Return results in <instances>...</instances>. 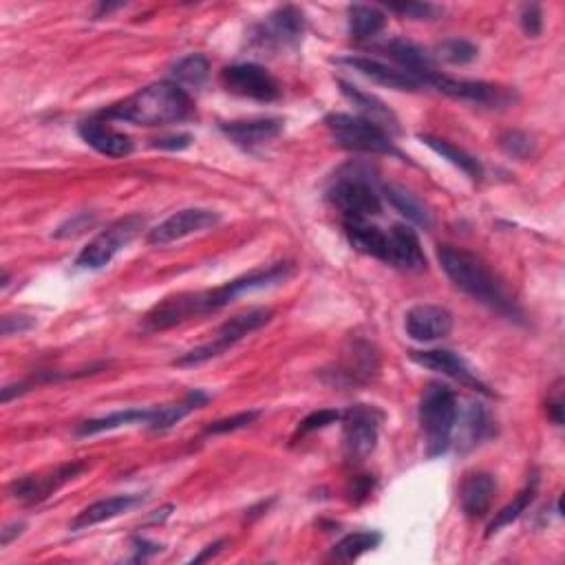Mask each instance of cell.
Here are the masks:
<instances>
[{
	"mask_svg": "<svg viewBox=\"0 0 565 565\" xmlns=\"http://www.w3.org/2000/svg\"><path fill=\"white\" fill-rule=\"evenodd\" d=\"M193 113V100L188 91L175 82H157L104 109L100 117L140 126H166L184 122L193 117Z\"/></svg>",
	"mask_w": 565,
	"mask_h": 565,
	"instance_id": "6da1fadb",
	"label": "cell"
},
{
	"mask_svg": "<svg viewBox=\"0 0 565 565\" xmlns=\"http://www.w3.org/2000/svg\"><path fill=\"white\" fill-rule=\"evenodd\" d=\"M437 259H440L442 270L453 281L457 290L473 296L475 301L488 305L495 312L504 316H519L517 307L504 290V285L499 283L495 272L488 268L484 259H479L477 254L466 252L462 248H453V245H440L437 250Z\"/></svg>",
	"mask_w": 565,
	"mask_h": 565,
	"instance_id": "7a4b0ae2",
	"label": "cell"
},
{
	"mask_svg": "<svg viewBox=\"0 0 565 565\" xmlns=\"http://www.w3.org/2000/svg\"><path fill=\"white\" fill-rule=\"evenodd\" d=\"M457 398L444 385H429L420 400V424L426 437V455L440 457L451 449L455 422H457Z\"/></svg>",
	"mask_w": 565,
	"mask_h": 565,
	"instance_id": "3957f363",
	"label": "cell"
},
{
	"mask_svg": "<svg viewBox=\"0 0 565 565\" xmlns=\"http://www.w3.org/2000/svg\"><path fill=\"white\" fill-rule=\"evenodd\" d=\"M272 321V309H265V307H252V309H245V312L232 316L228 323H223L219 327L217 336L210 340L206 345H199L195 349L186 351L184 356H179L175 360L177 367H197V365H204V362L217 358L221 354H226L230 347H234L245 336H250L261 329L263 325H268Z\"/></svg>",
	"mask_w": 565,
	"mask_h": 565,
	"instance_id": "277c9868",
	"label": "cell"
},
{
	"mask_svg": "<svg viewBox=\"0 0 565 565\" xmlns=\"http://www.w3.org/2000/svg\"><path fill=\"white\" fill-rule=\"evenodd\" d=\"M327 129L332 133L338 146L347 148L354 153L365 155H393L402 157L400 151L391 142V135L385 133L373 122L365 120L360 115H347V113H332L327 115Z\"/></svg>",
	"mask_w": 565,
	"mask_h": 565,
	"instance_id": "5b68a950",
	"label": "cell"
},
{
	"mask_svg": "<svg viewBox=\"0 0 565 565\" xmlns=\"http://www.w3.org/2000/svg\"><path fill=\"white\" fill-rule=\"evenodd\" d=\"M327 199L343 212L345 221H367L369 217H378L382 212V201L367 179L358 170H351L347 175H340L334 186L327 190Z\"/></svg>",
	"mask_w": 565,
	"mask_h": 565,
	"instance_id": "8992f818",
	"label": "cell"
},
{
	"mask_svg": "<svg viewBox=\"0 0 565 565\" xmlns=\"http://www.w3.org/2000/svg\"><path fill=\"white\" fill-rule=\"evenodd\" d=\"M144 223L146 221L142 215H129L124 219H117L109 228L102 230L93 241H89L87 248H82L76 259V265L80 270L106 268V265H109L117 254H120L126 245L142 232Z\"/></svg>",
	"mask_w": 565,
	"mask_h": 565,
	"instance_id": "52a82bcc",
	"label": "cell"
},
{
	"mask_svg": "<svg viewBox=\"0 0 565 565\" xmlns=\"http://www.w3.org/2000/svg\"><path fill=\"white\" fill-rule=\"evenodd\" d=\"M212 312H215V309H212L210 290L184 292V294H175V296L164 298V301H159L151 312L144 316L142 327H144V332L155 334V332H164V329L186 323L190 321V318L212 314Z\"/></svg>",
	"mask_w": 565,
	"mask_h": 565,
	"instance_id": "ba28073f",
	"label": "cell"
},
{
	"mask_svg": "<svg viewBox=\"0 0 565 565\" xmlns=\"http://www.w3.org/2000/svg\"><path fill=\"white\" fill-rule=\"evenodd\" d=\"M380 418L382 415L367 404H358V407H351L343 413V451L349 464L365 462L376 451Z\"/></svg>",
	"mask_w": 565,
	"mask_h": 565,
	"instance_id": "9c48e42d",
	"label": "cell"
},
{
	"mask_svg": "<svg viewBox=\"0 0 565 565\" xmlns=\"http://www.w3.org/2000/svg\"><path fill=\"white\" fill-rule=\"evenodd\" d=\"M424 87H433L453 100L471 102L479 106H508L510 102H515V95L504 87H497V84L477 80H455L442 76V73L437 71L426 76Z\"/></svg>",
	"mask_w": 565,
	"mask_h": 565,
	"instance_id": "30bf717a",
	"label": "cell"
},
{
	"mask_svg": "<svg viewBox=\"0 0 565 565\" xmlns=\"http://www.w3.org/2000/svg\"><path fill=\"white\" fill-rule=\"evenodd\" d=\"M221 82L230 93L241 95V98L248 100L274 102L281 98L279 82L272 78L268 69L254 65V62L226 67L221 71Z\"/></svg>",
	"mask_w": 565,
	"mask_h": 565,
	"instance_id": "8fae6325",
	"label": "cell"
},
{
	"mask_svg": "<svg viewBox=\"0 0 565 565\" xmlns=\"http://www.w3.org/2000/svg\"><path fill=\"white\" fill-rule=\"evenodd\" d=\"M221 221V215L208 208H186L179 210L175 215H170L166 221L159 223L157 228L148 232V243L151 245H170L190 237V234L204 232L208 228H215Z\"/></svg>",
	"mask_w": 565,
	"mask_h": 565,
	"instance_id": "7c38bea8",
	"label": "cell"
},
{
	"mask_svg": "<svg viewBox=\"0 0 565 565\" xmlns=\"http://www.w3.org/2000/svg\"><path fill=\"white\" fill-rule=\"evenodd\" d=\"M87 464L84 462H71V464H62L58 468H53L49 473L42 475H29L23 479H16L12 484V495L25 504H40V501L49 499L56 490H60L71 479H76Z\"/></svg>",
	"mask_w": 565,
	"mask_h": 565,
	"instance_id": "4fadbf2b",
	"label": "cell"
},
{
	"mask_svg": "<svg viewBox=\"0 0 565 565\" xmlns=\"http://www.w3.org/2000/svg\"><path fill=\"white\" fill-rule=\"evenodd\" d=\"M305 31V16L298 7L285 5L268 16V20L259 27L257 40L263 47L281 49L294 47L303 38Z\"/></svg>",
	"mask_w": 565,
	"mask_h": 565,
	"instance_id": "5bb4252c",
	"label": "cell"
},
{
	"mask_svg": "<svg viewBox=\"0 0 565 565\" xmlns=\"http://www.w3.org/2000/svg\"><path fill=\"white\" fill-rule=\"evenodd\" d=\"M404 329L418 343H435L451 334L453 314L440 305H415L404 316Z\"/></svg>",
	"mask_w": 565,
	"mask_h": 565,
	"instance_id": "9a60e30c",
	"label": "cell"
},
{
	"mask_svg": "<svg viewBox=\"0 0 565 565\" xmlns=\"http://www.w3.org/2000/svg\"><path fill=\"white\" fill-rule=\"evenodd\" d=\"M336 62H338V65L351 67L354 71H358L360 76H365L371 82L382 84V87H389L393 91H418V89L424 87V84L415 76H411L409 71L389 67V65H385V62L373 60V58L345 56V58H338Z\"/></svg>",
	"mask_w": 565,
	"mask_h": 565,
	"instance_id": "2e32d148",
	"label": "cell"
},
{
	"mask_svg": "<svg viewBox=\"0 0 565 565\" xmlns=\"http://www.w3.org/2000/svg\"><path fill=\"white\" fill-rule=\"evenodd\" d=\"M389 265L404 272H424L426 257L418 234L411 226L398 223L387 232V261Z\"/></svg>",
	"mask_w": 565,
	"mask_h": 565,
	"instance_id": "e0dca14e",
	"label": "cell"
},
{
	"mask_svg": "<svg viewBox=\"0 0 565 565\" xmlns=\"http://www.w3.org/2000/svg\"><path fill=\"white\" fill-rule=\"evenodd\" d=\"M285 122L279 117H261V120H243L221 124V133L241 148H257L276 140L283 133Z\"/></svg>",
	"mask_w": 565,
	"mask_h": 565,
	"instance_id": "ac0fdd59",
	"label": "cell"
},
{
	"mask_svg": "<svg viewBox=\"0 0 565 565\" xmlns=\"http://www.w3.org/2000/svg\"><path fill=\"white\" fill-rule=\"evenodd\" d=\"M411 360L415 362V365H420V367H426V369H431V371H437V373H442V376L446 378H453L457 382H462V385H468V387H475V389H482V382H479L475 376H473V371L468 369L466 362L453 354V351L449 349H424V351H411Z\"/></svg>",
	"mask_w": 565,
	"mask_h": 565,
	"instance_id": "d6986e66",
	"label": "cell"
},
{
	"mask_svg": "<svg viewBox=\"0 0 565 565\" xmlns=\"http://www.w3.org/2000/svg\"><path fill=\"white\" fill-rule=\"evenodd\" d=\"M144 499L146 495L135 493V495H115L109 499L95 501V504H91L89 508H84L82 513H78V517L71 521L69 530L78 532V530H87L98 524H104V521H111L115 517L129 513V510L137 508L140 504H144Z\"/></svg>",
	"mask_w": 565,
	"mask_h": 565,
	"instance_id": "ffe728a7",
	"label": "cell"
},
{
	"mask_svg": "<svg viewBox=\"0 0 565 565\" xmlns=\"http://www.w3.org/2000/svg\"><path fill=\"white\" fill-rule=\"evenodd\" d=\"M78 133L95 151L106 157H126L133 153V142L129 135L111 129L109 124L98 120H87L78 126Z\"/></svg>",
	"mask_w": 565,
	"mask_h": 565,
	"instance_id": "44dd1931",
	"label": "cell"
},
{
	"mask_svg": "<svg viewBox=\"0 0 565 565\" xmlns=\"http://www.w3.org/2000/svg\"><path fill=\"white\" fill-rule=\"evenodd\" d=\"M497 493V482L493 475L488 473H473L464 479L460 488V499H462V510L466 517L471 519H482L490 510Z\"/></svg>",
	"mask_w": 565,
	"mask_h": 565,
	"instance_id": "7402d4cb",
	"label": "cell"
},
{
	"mask_svg": "<svg viewBox=\"0 0 565 565\" xmlns=\"http://www.w3.org/2000/svg\"><path fill=\"white\" fill-rule=\"evenodd\" d=\"M338 84H340V91H343L345 98L360 111V117H365V120L380 126V129L389 133V135L400 131V122H398L396 113H393L385 102H380L378 98H373V95L360 91L356 87H351V84H347V82H338Z\"/></svg>",
	"mask_w": 565,
	"mask_h": 565,
	"instance_id": "603a6c76",
	"label": "cell"
},
{
	"mask_svg": "<svg viewBox=\"0 0 565 565\" xmlns=\"http://www.w3.org/2000/svg\"><path fill=\"white\" fill-rule=\"evenodd\" d=\"M345 234L349 243L367 257L387 261V232L367 221H345Z\"/></svg>",
	"mask_w": 565,
	"mask_h": 565,
	"instance_id": "cb8c5ba5",
	"label": "cell"
},
{
	"mask_svg": "<svg viewBox=\"0 0 565 565\" xmlns=\"http://www.w3.org/2000/svg\"><path fill=\"white\" fill-rule=\"evenodd\" d=\"M385 195L389 204L396 208L402 217H407L413 226H420L424 230H429L433 226L431 208L426 206L418 195H413L411 190L400 186H387Z\"/></svg>",
	"mask_w": 565,
	"mask_h": 565,
	"instance_id": "d4e9b609",
	"label": "cell"
},
{
	"mask_svg": "<svg viewBox=\"0 0 565 565\" xmlns=\"http://www.w3.org/2000/svg\"><path fill=\"white\" fill-rule=\"evenodd\" d=\"M457 426H460V440L457 442H460V446H466V449H471V446L486 440L493 433V424H490L488 413L482 409V404H468L464 415L457 411L455 429Z\"/></svg>",
	"mask_w": 565,
	"mask_h": 565,
	"instance_id": "484cf974",
	"label": "cell"
},
{
	"mask_svg": "<svg viewBox=\"0 0 565 565\" xmlns=\"http://www.w3.org/2000/svg\"><path fill=\"white\" fill-rule=\"evenodd\" d=\"M153 418V409H124V411H115L104 415V418H95L84 422L78 435L80 437H89V435H98L104 431H115L120 426H129V424H148Z\"/></svg>",
	"mask_w": 565,
	"mask_h": 565,
	"instance_id": "4316f807",
	"label": "cell"
},
{
	"mask_svg": "<svg viewBox=\"0 0 565 565\" xmlns=\"http://www.w3.org/2000/svg\"><path fill=\"white\" fill-rule=\"evenodd\" d=\"M420 140L426 146H429L433 153H437L442 159H446V162H451L455 168H460L466 177H471L475 181L484 177L482 164H479L473 155H468L466 151H462V148H457L451 142L440 140V137H433V135H420Z\"/></svg>",
	"mask_w": 565,
	"mask_h": 565,
	"instance_id": "83f0119b",
	"label": "cell"
},
{
	"mask_svg": "<svg viewBox=\"0 0 565 565\" xmlns=\"http://www.w3.org/2000/svg\"><path fill=\"white\" fill-rule=\"evenodd\" d=\"M208 402V396L201 391L195 393H188L186 400H181L177 404H166V407H155L153 409V418L148 422L153 431H166V429H173L177 422H181L186 418L190 411L199 409L201 404Z\"/></svg>",
	"mask_w": 565,
	"mask_h": 565,
	"instance_id": "f1b7e54d",
	"label": "cell"
},
{
	"mask_svg": "<svg viewBox=\"0 0 565 565\" xmlns=\"http://www.w3.org/2000/svg\"><path fill=\"white\" fill-rule=\"evenodd\" d=\"M387 27V14L371 5H351L349 7V34L356 40L378 36Z\"/></svg>",
	"mask_w": 565,
	"mask_h": 565,
	"instance_id": "f546056e",
	"label": "cell"
},
{
	"mask_svg": "<svg viewBox=\"0 0 565 565\" xmlns=\"http://www.w3.org/2000/svg\"><path fill=\"white\" fill-rule=\"evenodd\" d=\"M208 71H210V65H208L206 56H201V53H193V56L181 58L170 73H173L175 84H179L184 91L186 87L199 91L208 80Z\"/></svg>",
	"mask_w": 565,
	"mask_h": 565,
	"instance_id": "4dcf8cb0",
	"label": "cell"
},
{
	"mask_svg": "<svg viewBox=\"0 0 565 565\" xmlns=\"http://www.w3.org/2000/svg\"><path fill=\"white\" fill-rule=\"evenodd\" d=\"M382 543V535L380 532H369V530H362V532H351V535L340 539L336 546H334V559L338 561H356L360 559L362 554L378 548Z\"/></svg>",
	"mask_w": 565,
	"mask_h": 565,
	"instance_id": "1f68e13d",
	"label": "cell"
},
{
	"mask_svg": "<svg viewBox=\"0 0 565 565\" xmlns=\"http://www.w3.org/2000/svg\"><path fill=\"white\" fill-rule=\"evenodd\" d=\"M535 490H537V479H532V484H528L524 490H521V493L513 501H510L508 506L501 508L499 513L495 515V519L490 521L486 537L497 535L501 528L510 526V524H513V521H517L521 515H524L526 510H528V506L532 504V499H535Z\"/></svg>",
	"mask_w": 565,
	"mask_h": 565,
	"instance_id": "d6a6232c",
	"label": "cell"
},
{
	"mask_svg": "<svg viewBox=\"0 0 565 565\" xmlns=\"http://www.w3.org/2000/svg\"><path fill=\"white\" fill-rule=\"evenodd\" d=\"M477 53L479 51L473 42L460 38L444 40L435 47V58L449 62V65H468V62H473L477 58Z\"/></svg>",
	"mask_w": 565,
	"mask_h": 565,
	"instance_id": "836d02e7",
	"label": "cell"
},
{
	"mask_svg": "<svg viewBox=\"0 0 565 565\" xmlns=\"http://www.w3.org/2000/svg\"><path fill=\"white\" fill-rule=\"evenodd\" d=\"M499 146L504 148V153L508 155L526 159L532 153V148H535V142H532V137L524 131H506L499 137Z\"/></svg>",
	"mask_w": 565,
	"mask_h": 565,
	"instance_id": "e575fe53",
	"label": "cell"
},
{
	"mask_svg": "<svg viewBox=\"0 0 565 565\" xmlns=\"http://www.w3.org/2000/svg\"><path fill=\"white\" fill-rule=\"evenodd\" d=\"M259 415H261L259 411L237 413V415H232V418H223V420L212 422L208 429H206V433L208 435H221V433H232V431L245 429V426H250L252 422H257Z\"/></svg>",
	"mask_w": 565,
	"mask_h": 565,
	"instance_id": "d590c367",
	"label": "cell"
},
{
	"mask_svg": "<svg viewBox=\"0 0 565 565\" xmlns=\"http://www.w3.org/2000/svg\"><path fill=\"white\" fill-rule=\"evenodd\" d=\"M338 420H343V413H340V411H334V409L314 411V413H309L301 424H298V435L321 431V429H325V426H329V424H336Z\"/></svg>",
	"mask_w": 565,
	"mask_h": 565,
	"instance_id": "8d00e7d4",
	"label": "cell"
},
{
	"mask_svg": "<svg viewBox=\"0 0 565 565\" xmlns=\"http://www.w3.org/2000/svg\"><path fill=\"white\" fill-rule=\"evenodd\" d=\"M389 12H396L400 16H407L413 20H431L440 14L442 9L431 3H391Z\"/></svg>",
	"mask_w": 565,
	"mask_h": 565,
	"instance_id": "74e56055",
	"label": "cell"
},
{
	"mask_svg": "<svg viewBox=\"0 0 565 565\" xmlns=\"http://www.w3.org/2000/svg\"><path fill=\"white\" fill-rule=\"evenodd\" d=\"M95 223V217L89 215V212H80V215L71 217L69 221L62 223V226L56 230V239H71L78 237L84 230H89Z\"/></svg>",
	"mask_w": 565,
	"mask_h": 565,
	"instance_id": "f35d334b",
	"label": "cell"
},
{
	"mask_svg": "<svg viewBox=\"0 0 565 565\" xmlns=\"http://www.w3.org/2000/svg\"><path fill=\"white\" fill-rule=\"evenodd\" d=\"M521 27H524L526 34L532 38L541 34L543 14L539 5H524V9H521Z\"/></svg>",
	"mask_w": 565,
	"mask_h": 565,
	"instance_id": "ab89813d",
	"label": "cell"
},
{
	"mask_svg": "<svg viewBox=\"0 0 565 565\" xmlns=\"http://www.w3.org/2000/svg\"><path fill=\"white\" fill-rule=\"evenodd\" d=\"M34 325H36L34 318L23 316V314H18V316H5V318H3V336L25 334V332H29V329L34 327Z\"/></svg>",
	"mask_w": 565,
	"mask_h": 565,
	"instance_id": "60d3db41",
	"label": "cell"
},
{
	"mask_svg": "<svg viewBox=\"0 0 565 565\" xmlns=\"http://www.w3.org/2000/svg\"><path fill=\"white\" fill-rule=\"evenodd\" d=\"M193 137L188 133H177V135H168V137H159L155 140V148H164V151H184V148L190 146Z\"/></svg>",
	"mask_w": 565,
	"mask_h": 565,
	"instance_id": "b9f144b4",
	"label": "cell"
},
{
	"mask_svg": "<svg viewBox=\"0 0 565 565\" xmlns=\"http://www.w3.org/2000/svg\"><path fill=\"white\" fill-rule=\"evenodd\" d=\"M557 389V393H554V398L548 400V415L552 418V422L561 426L563 424V396H561V382H559V387H554Z\"/></svg>",
	"mask_w": 565,
	"mask_h": 565,
	"instance_id": "7bdbcfd3",
	"label": "cell"
},
{
	"mask_svg": "<svg viewBox=\"0 0 565 565\" xmlns=\"http://www.w3.org/2000/svg\"><path fill=\"white\" fill-rule=\"evenodd\" d=\"M23 530H25V524H12V526H7V528L3 530V539H0V546L7 548L9 543H12V539L18 537Z\"/></svg>",
	"mask_w": 565,
	"mask_h": 565,
	"instance_id": "ee69618b",
	"label": "cell"
},
{
	"mask_svg": "<svg viewBox=\"0 0 565 565\" xmlns=\"http://www.w3.org/2000/svg\"><path fill=\"white\" fill-rule=\"evenodd\" d=\"M223 543H226V541H215V543H212V546H208L204 552H199L193 561L199 563V561H206V559H210V557H215V554L221 550Z\"/></svg>",
	"mask_w": 565,
	"mask_h": 565,
	"instance_id": "f6af8a7d",
	"label": "cell"
},
{
	"mask_svg": "<svg viewBox=\"0 0 565 565\" xmlns=\"http://www.w3.org/2000/svg\"><path fill=\"white\" fill-rule=\"evenodd\" d=\"M120 7H124V5H122V3H115V5H100V7H98V16H102V14L109 16L111 12H115V9H120Z\"/></svg>",
	"mask_w": 565,
	"mask_h": 565,
	"instance_id": "bcb514c9",
	"label": "cell"
}]
</instances>
